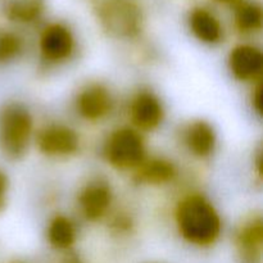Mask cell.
Segmentation results:
<instances>
[{"instance_id": "d6986e66", "label": "cell", "mask_w": 263, "mask_h": 263, "mask_svg": "<svg viewBox=\"0 0 263 263\" xmlns=\"http://www.w3.org/2000/svg\"><path fill=\"white\" fill-rule=\"evenodd\" d=\"M110 228L115 233L117 234H125L127 231L131 230L133 228V220L131 217L126 215H117L113 218L112 223H110Z\"/></svg>"}, {"instance_id": "8fae6325", "label": "cell", "mask_w": 263, "mask_h": 263, "mask_svg": "<svg viewBox=\"0 0 263 263\" xmlns=\"http://www.w3.org/2000/svg\"><path fill=\"white\" fill-rule=\"evenodd\" d=\"M184 141L190 153L199 158H205V157H210L215 151V130L205 121H194L185 130Z\"/></svg>"}, {"instance_id": "30bf717a", "label": "cell", "mask_w": 263, "mask_h": 263, "mask_svg": "<svg viewBox=\"0 0 263 263\" xmlns=\"http://www.w3.org/2000/svg\"><path fill=\"white\" fill-rule=\"evenodd\" d=\"M229 68L239 81H256L263 69V55L252 45H239L229 55Z\"/></svg>"}, {"instance_id": "8992f818", "label": "cell", "mask_w": 263, "mask_h": 263, "mask_svg": "<svg viewBox=\"0 0 263 263\" xmlns=\"http://www.w3.org/2000/svg\"><path fill=\"white\" fill-rule=\"evenodd\" d=\"M112 107V95L102 84L87 85L76 98L77 113L87 121L102 120L110 113Z\"/></svg>"}, {"instance_id": "ba28073f", "label": "cell", "mask_w": 263, "mask_h": 263, "mask_svg": "<svg viewBox=\"0 0 263 263\" xmlns=\"http://www.w3.org/2000/svg\"><path fill=\"white\" fill-rule=\"evenodd\" d=\"M112 189L104 181L89 182L80 192L79 205L82 215L89 221H98L104 217L112 204Z\"/></svg>"}, {"instance_id": "603a6c76", "label": "cell", "mask_w": 263, "mask_h": 263, "mask_svg": "<svg viewBox=\"0 0 263 263\" xmlns=\"http://www.w3.org/2000/svg\"><path fill=\"white\" fill-rule=\"evenodd\" d=\"M221 3H225V4H239L241 0H218Z\"/></svg>"}, {"instance_id": "4fadbf2b", "label": "cell", "mask_w": 263, "mask_h": 263, "mask_svg": "<svg viewBox=\"0 0 263 263\" xmlns=\"http://www.w3.org/2000/svg\"><path fill=\"white\" fill-rule=\"evenodd\" d=\"M193 33L205 44H216L222 37V28L217 18L204 9H195L190 15Z\"/></svg>"}, {"instance_id": "ffe728a7", "label": "cell", "mask_w": 263, "mask_h": 263, "mask_svg": "<svg viewBox=\"0 0 263 263\" xmlns=\"http://www.w3.org/2000/svg\"><path fill=\"white\" fill-rule=\"evenodd\" d=\"M252 105L258 115H262V86L261 84L254 89L252 95Z\"/></svg>"}, {"instance_id": "7a4b0ae2", "label": "cell", "mask_w": 263, "mask_h": 263, "mask_svg": "<svg viewBox=\"0 0 263 263\" xmlns=\"http://www.w3.org/2000/svg\"><path fill=\"white\" fill-rule=\"evenodd\" d=\"M33 121L30 110L21 103H8L0 109V149L12 159L26 154L32 135Z\"/></svg>"}, {"instance_id": "5b68a950", "label": "cell", "mask_w": 263, "mask_h": 263, "mask_svg": "<svg viewBox=\"0 0 263 263\" xmlns=\"http://www.w3.org/2000/svg\"><path fill=\"white\" fill-rule=\"evenodd\" d=\"M39 151L49 157H68L76 153L80 139L76 131L64 125H49L41 128L36 138Z\"/></svg>"}, {"instance_id": "6da1fadb", "label": "cell", "mask_w": 263, "mask_h": 263, "mask_svg": "<svg viewBox=\"0 0 263 263\" xmlns=\"http://www.w3.org/2000/svg\"><path fill=\"white\" fill-rule=\"evenodd\" d=\"M179 233L190 244L212 246L221 234V218L212 203L200 194H192L179 203L176 210Z\"/></svg>"}, {"instance_id": "3957f363", "label": "cell", "mask_w": 263, "mask_h": 263, "mask_svg": "<svg viewBox=\"0 0 263 263\" xmlns=\"http://www.w3.org/2000/svg\"><path fill=\"white\" fill-rule=\"evenodd\" d=\"M95 14L108 33L133 37L141 28V12L131 0H92Z\"/></svg>"}, {"instance_id": "277c9868", "label": "cell", "mask_w": 263, "mask_h": 263, "mask_svg": "<svg viewBox=\"0 0 263 263\" xmlns=\"http://www.w3.org/2000/svg\"><path fill=\"white\" fill-rule=\"evenodd\" d=\"M104 156L117 170L138 168L145 159V144L139 131L122 127L113 131L104 144Z\"/></svg>"}, {"instance_id": "cb8c5ba5", "label": "cell", "mask_w": 263, "mask_h": 263, "mask_svg": "<svg viewBox=\"0 0 263 263\" xmlns=\"http://www.w3.org/2000/svg\"><path fill=\"white\" fill-rule=\"evenodd\" d=\"M18 263H21V262H18Z\"/></svg>"}, {"instance_id": "44dd1931", "label": "cell", "mask_w": 263, "mask_h": 263, "mask_svg": "<svg viewBox=\"0 0 263 263\" xmlns=\"http://www.w3.org/2000/svg\"><path fill=\"white\" fill-rule=\"evenodd\" d=\"M7 192H8V180L4 172L0 171V211L4 207L5 199H7Z\"/></svg>"}, {"instance_id": "5bb4252c", "label": "cell", "mask_w": 263, "mask_h": 263, "mask_svg": "<svg viewBox=\"0 0 263 263\" xmlns=\"http://www.w3.org/2000/svg\"><path fill=\"white\" fill-rule=\"evenodd\" d=\"M263 241V223L261 217L247 221L236 234V244L241 254L248 258L257 257L261 252Z\"/></svg>"}, {"instance_id": "7c38bea8", "label": "cell", "mask_w": 263, "mask_h": 263, "mask_svg": "<svg viewBox=\"0 0 263 263\" xmlns=\"http://www.w3.org/2000/svg\"><path fill=\"white\" fill-rule=\"evenodd\" d=\"M177 171L171 161L164 158L144 159L138 167L136 180L146 185H164L171 182L176 176Z\"/></svg>"}, {"instance_id": "ac0fdd59", "label": "cell", "mask_w": 263, "mask_h": 263, "mask_svg": "<svg viewBox=\"0 0 263 263\" xmlns=\"http://www.w3.org/2000/svg\"><path fill=\"white\" fill-rule=\"evenodd\" d=\"M23 49L22 40L14 33H3L0 36V63L14 61Z\"/></svg>"}, {"instance_id": "7402d4cb", "label": "cell", "mask_w": 263, "mask_h": 263, "mask_svg": "<svg viewBox=\"0 0 263 263\" xmlns=\"http://www.w3.org/2000/svg\"><path fill=\"white\" fill-rule=\"evenodd\" d=\"M63 263H82V262L80 261V259L77 258L76 256H69V257H67L66 259H64Z\"/></svg>"}, {"instance_id": "e0dca14e", "label": "cell", "mask_w": 263, "mask_h": 263, "mask_svg": "<svg viewBox=\"0 0 263 263\" xmlns=\"http://www.w3.org/2000/svg\"><path fill=\"white\" fill-rule=\"evenodd\" d=\"M236 23L241 31H256L262 26V12L257 5L241 4L236 13Z\"/></svg>"}, {"instance_id": "52a82bcc", "label": "cell", "mask_w": 263, "mask_h": 263, "mask_svg": "<svg viewBox=\"0 0 263 263\" xmlns=\"http://www.w3.org/2000/svg\"><path fill=\"white\" fill-rule=\"evenodd\" d=\"M74 41L71 31L63 25H50L40 37V51L43 58L50 63L67 61L73 51Z\"/></svg>"}, {"instance_id": "9a60e30c", "label": "cell", "mask_w": 263, "mask_h": 263, "mask_svg": "<svg viewBox=\"0 0 263 263\" xmlns=\"http://www.w3.org/2000/svg\"><path fill=\"white\" fill-rule=\"evenodd\" d=\"M46 235L51 247L64 251L71 248L76 241V229L68 217L57 216L49 223Z\"/></svg>"}, {"instance_id": "9c48e42d", "label": "cell", "mask_w": 263, "mask_h": 263, "mask_svg": "<svg viewBox=\"0 0 263 263\" xmlns=\"http://www.w3.org/2000/svg\"><path fill=\"white\" fill-rule=\"evenodd\" d=\"M130 118L140 130H154L163 120V107L161 100L153 92L140 91L131 102Z\"/></svg>"}, {"instance_id": "2e32d148", "label": "cell", "mask_w": 263, "mask_h": 263, "mask_svg": "<svg viewBox=\"0 0 263 263\" xmlns=\"http://www.w3.org/2000/svg\"><path fill=\"white\" fill-rule=\"evenodd\" d=\"M44 10V0H4V13L10 21L28 23Z\"/></svg>"}]
</instances>
